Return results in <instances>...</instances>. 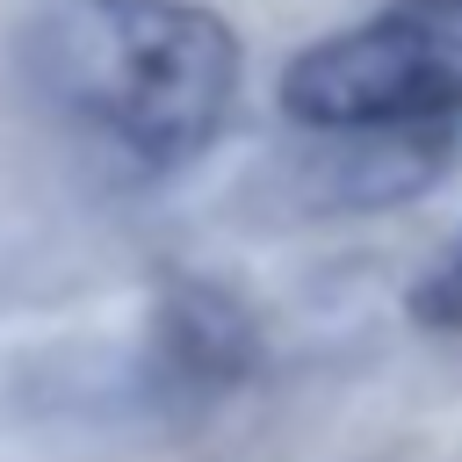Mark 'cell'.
Segmentation results:
<instances>
[{"instance_id": "obj_1", "label": "cell", "mask_w": 462, "mask_h": 462, "mask_svg": "<svg viewBox=\"0 0 462 462\" xmlns=\"http://www.w3.org/2000/svg\"><path fill=\"white\" fill-rule=\"evenodd\" d=\"M43 94L137 166H188L238 101V36L188 0H51L29 29Z\"/></svg>"}, {"instance_id": "obj_2", "label": "cell", "mask_w": 462, "mask_h": 462, "mask_svg": "<svg viewBox=\"0 0 462 462\" xmlns=\"http://www.w3.org/2000/svg\"><path fill=\"white\" fill-rule=\"evenodd\" d=\"M274 101L289 123L346 130H433L462 116V0H390L318 43H303Z\"/></svg>"}, {"instance_id": "obj_3", "label": "cell", "mask_w": 462, "mask_h": 462, "mask_svg": "<svg viewBox=\"0 0 462 462\" xmlns=\"http://www.w3.org/2000/svg\"><path fill=\"white\" fill-rule=\"evenodd\" d=\"M152 339H159L166 383H180V390H224V383H238L253 368V325L209 282L166 289V303L152 318Z\"/></svg>"}, {"instance_id": "obj_4", "label": "cell", "mask_w": 462, "mask_h": 462, "mask_svg": "<svg viewBox=\"0 0 462 462\" xmlns=\"http://www.w3.org/2000/svg\"><path fill=\"white\" fill-rule=\"evenodd\" d=\"M404 310H411L419 325H433V332H462V224H455V238L419 267Z\"/></svg>"}]
</instances>
